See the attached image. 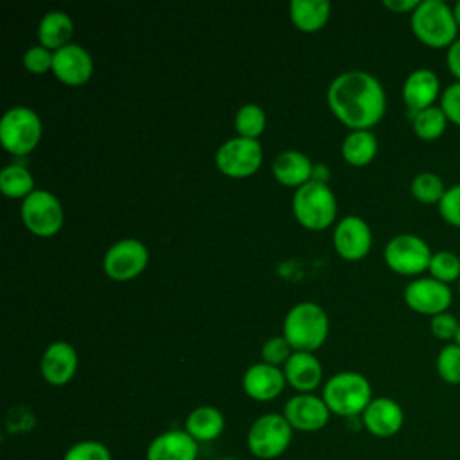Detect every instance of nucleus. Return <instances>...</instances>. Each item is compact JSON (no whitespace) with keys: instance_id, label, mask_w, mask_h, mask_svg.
I'll return each mask as SVG.
<instances>
[{"instance_id":"obj_40","label":"nucleus","mask_w":460,"mask_h":460,"mask_svg":"<svg viewBox=\"0 0 460 460\" xmlns=\"http://www.w3.org/2000/svg\"><path fill=\"white\" fill-rule=\"evenodd\" d=\"M420 0H383V5L394 13H413Z\"/></svg>"},{"instance_id":"obj_26","label":"nucleus","mask_w":460,"mask_h":460,"mask_svg":"<svg viewBox=\"0 0 460 460\" xmlns=\"http://www.w3.org/2000/svg\"><path fill=\"white\" fill-rule=\"evenodd\" d=\"M341 155L352 165H367L377 155V138L370 129H352L341 142Z\"/></svg>"},{"instance_id":"obj_7","label":"nucleus","mask_w":460,"mask_h":460,"mask_svg":"<svg viewBox=\"0 0 460 460\" xmlns=\"http://www.w3.org/2000/svg\"><path fill=\"white\" fill-rule=\"evenodd\" d=\"M293 438V428L282 413L257 417L246 435L250 453L261 460H273L286 453Z\"/></svg>"},{"instance_id":"obj_35","label":"nucleus","mask_w":460,"mask_h":460,"mask_svg":"<svg viewBox=\"0 0 460 460\" xmlns=\"http://www.w3.org/2000/svg\"><path fill=\"white\" fill-rule=\"evenodd\" d=\"M261 354H262V361L279 367V365H284L293 352H291L289 341L284 336H271L262 343Z\"/></svg>"},{"instance_id":"obj_10","label":"nucleus","mask_w":460,"mask_h":460,"mask_svg":"<svg viewBox=\"0 0 460 460\" xmlns=\"http://www.w3.org/2000/svg\"><path fill=\"white\" fill-rule=\"evenodd\" d=\"M262 164V147L255 138L234 137L219 144L216 151L217 169L230 178L252 176Z\"/></svg>"},{"instance_id":"obj_29","label":"nucleus","mask_w":460,"mask_h":460,"mask_svg":"<svg viewBox=\"0 0 460 460\" xmlns=\"http://www.w3.org/2000/svg\"><path fill=\"white\" fill-rule=\"evenodd\" d=\"M410 190H411V196L419 203L438 205L446 192V185L438 174H435L431 171H422L413 176V180L410 183Z\"/></svg>"},{"instance_id":"obj_12","label":"nucleus","mask_w":460,"mask_h":460,"mask_svg":"<svg viewBox=\"0 0 460 460\" xmlns=\"http://www.w3.org/2000/svg\"><path fill=\"white\" fill-rule=\"evenodd\" d=\"M404 302L420 314L435 316L446 313L453 302L451 288L433 277H417L404 288Z\"/></svg>"},{"instance_id":"obj_9","label":"nucleus","mask_w":460,"mask_h":460,"mask_svg":"<svg viewBox=\"0 0 460 460\" xmlns=\"http://www.w3.org/2000/svg\"><path fill=\"white\" fill-rule=\"evenodd\" d=\"M431 255L428 243L415 234H397L385 246V262L388 268L406 277L428 270Z\"/></svg>"},{"instance_id":"obj_33","label":"nucleus","mask_w":460,"mask_h":460,"mask_svg":"<svg viewBox=\"0 0 460 460\" xmlns=\"http://www.w3.org/2000/svg\"><path fill=\"white\" fill-rule=\"evenodd\" d=\"M63 460H111V453L102 442L88 438L72 444Z\"/></svg>"},{"instance_id":"obj_31","label":"nucleus","mask_w":460,"mask_h":460,"mask_svg":"<svg viewBox=\"0 0 460 460\" xmlns=\"http://www.w3.org/2000/svg\"><path fill=\"white\" fill-rule=\"evenodd\" d=\"M428 271L433 279L449 286L460 279V257L449 250H438L431 255Z\"/></svg>"},{"instance_id":"obj_13","label":"nucleus","mask_w":460,"mask_h":460,"mask_svg":"<svg viewBox=\"0 0 460 460\" xmlns=\"http://www.w3.org/2000/svg\"><path fill=\"white\" fill-rule=\"evenodd\" d=\"M332 241L336 252L347 261L363 259L372 246V230L368 223L356 216H343L332 232Z\"/></svg>"},{"instance_id":"obj_32","label":"nucleus","mask_w":460,"mask_h":460,"mask_svg":"<svg viewBox=\"0 0 460 460\" xmlns=\"http://www.w3.org/2000/svg\"><path fill=\"white\" fill-rule=\"evenodd\" d=\"M437 374L447 385H460V345L449 343L437 354Z\"/></svg>"},{"instance_id":"obj_25","label":"nucleus","mask_w":460,"mask_h":460,"mask_svg":"<svg viewBox=\"0 0 460 460\" xmlns=\"http://www.w3.org/2000/svg\"><path fill=\"white\" fill-rule=\"evenodd\" d=\"M289 14L300 31L314 32L327 23L331 4L327 0H291Z\"/></svg>"},{"instance_id":"obj_24","label":"nucleus","mask_w":460,"mask_h":460,"mask_svg":"<svg viewBox=\"0 0 460 460\" xmlns=\"http://www.w3.org/2000/svg\"><path fill=\"white\" fill-rule=\"evenodd\" d=\"M72 34H74V22L70 14H66L65 11H59V9L49 11L40 20V25H38L40 45L50 50H58L66 43H70Z\"/></svg>"},{"instance_id":"obj_6","label":"nucleus","mask_w":460,"mask_h":460,"mask_svg":"<svg viewBox=\"0 0 460 460\" xmlns=\"http://www.w3.org/2000/svg\"><path fill=\"white\" fill-rule=\"evenodd\" d=\"M43 133L40 115L29 106H13L0 119V142L13 155L31 153Z\"/></svg>"},{"instance_id":"obj_28","label":"nucleus","mask_w":460,"mask_h":460,"mask_svg":"<svg viewBox=\"0 0 460 460\" xmlns=\"http://www.w3.org/2000/svg\"><path fill=\"white\" fill-rule=\"evenodd\" d=\"M0 190L11 198H25L34 190V178L20 164L5 165L0 172Z\"/></svg>"},{"instance_id":"obj_19","label":"nucleus","mask_w":460,"mask_h":460,"mask_svg":"<svg viewBox=\"0 0 460 460\" xmlns=\"http://www.w3.org/2000/svg\"><path fill=\"white\" fill-rule=\"evenodd\" d=\"M41 376L50 385L68 383L77 370V352L75 349L63 340L52 341L41 356L40 361Z\"/></svg>"},{"instance_id":"obj_39","label":"nucleus","mask_w":460,"mask_h":460,"mask_svg":"<svg viewBox=\"0 0 460 460\" xmlns=\"http://www.w3.org/2000/svg\"><path fill=\"white\" fill-rule=\"evenodd\" d=\"M446 65H447V70L451 72V75H455L456 81H460V38L447 49Z\"/></svg>"},{"instance_id":"obj_18","label":"nucleus","mask_w":460,"mask_h":460,"mask_svg":"<svg viewBox=\"0 0 460 460\" xmlns=\"http://www.w3.org/2000/svg\"><path fill=\"white\" fill-rule=\"evenodd\" d=\"M286 383L284 370L266 361L250 365L243 376V390L255 401H271L279 397Z\"/></svg>"},{"instance_id":"obj_27","label":"nucleus","mask_w":460,"mask_h":460,"mask_svg":"<svg viewBox=\"0 0 460 460\" xmlns=\"http://www.w3.org/2000/svg\"><path fill=\"white\" fill-rule=\"evenodd\" d=\"M410 119H411V126H413V131L419 138L422 140H437L438 137L444 135L446 128H447V117L444 115L442 108L440 106H429L426 110H420V111H415V113H408Z\"/></svg>"},{"instance_id":"obj_14","label":"nucleus","mask_w":460,"mask_h":460,"mask_svg":"<svg viewBox=\"0 0 460 460\" xmlns=\"http://www.w3.org/2000/svg\"><path fill=\"white\" fill-rule=\"evenodd\" d=\"M282 415L288 419L293 429L311 433L322 429L329 422L331 410L327 408L323 397L314 394H296L288 399Z\"/></svg>"},{"instance_id":"obj_8","label":"nucleus","mask_w":460,"mask_h":460,"mask_svg":"<svg viewBox=\"0 0 460 460\" xmlns=\"http://www.w3.org/2000/svg\"><path fill=\"white\" fill-rule=\"evenodd\" d=\"M20 214L23 225L40 237H50L59 232L65 212L59 198L45 189H34L22 199Z\"/></svg>"},{"instance_id":"obj_45","label":"nucleus","mask_w":460,"mask_h":460,"mask_svg":"<svg viewBox=\"0 0 460 460\" xmlns=\"http://www.w3.org/2000/svg\"><path fill=\"white\" fill-rule=\"evenodd\" d=\"M458 295H460V279H458Z\"/></svg>"},{"instance_id":"obj_1","label":"nucleus","mask_w":460,"mask_h":460,"mask_svg":"<svg viewBox=\"0 0 460 460\" xmlns=\"http://www.w3.org/2000/svg\"><path fill=\"white\" fill-rule=\"evenodd\" d=\"M327 104L345 126L368 129L383 119L386 95L381 81L370 72L347 70L331 81Z\"/></svg>"},{"instance_id":"obj_20","label":"nucleus","mask_w":460,"mask_h":460,"mask_svg":"<svg viewBox=\"0 0 460 460\" xmlns=\"http://www.w3.org/2000/svg\"><path fill=\"white\" fill-rule=\"evenodd\" d=\"M199 444L185 429H167L156 435L146 451V460H196Z\"/></svg>"},{"instance_id":"obj_36","label":"nucleus","mask_w":460,"mask_h":460,"mask_svg":"<svg viewBox=\"0 0 460 460\" xmlns=\"http://www.w3.org/2000/svg\"><path fill=\"white\" fill-rule=\"evenodd\" d=\"M438 212L446 223L460 228V183H455L446 189L438 203Z\"/></svg>"},{"instance_id":"obj_22","label":"nucleus","mask_w":460,"mask_h":460,"mask_svg":"<svg viewBox=\"0 0 460 460\" xmlns=\"http://www.w3.org/2000/svg\"><path fill=\"white\" fill-rule=\"evenodd\" d=\"M314 164L311 158L296 149H286L279 153L273 160V176L288 185V187H300L313 176Z\"/></svg>"},{"instance_id":"obj_37","label":"nucleus","mask_w":460,"mask_h":460,"mask_svg":"<svg viewBox=\"0 0 460 460\" xmlns=\"http://www.w3.org/2000/svg\"><path fill=\"white\" fill-rule=\"evenodd\" d=\"M458 327H460V320L456 316H453L451 313H440L431 316L429 320V331L435 338L442 340V341H449V340H456L458 334Z\"/></svg>"},{"instance_id":"obj_41","label":"nucleus","mask_w":460,"mask_h":460,"mask_svg":"<svg viewBox=\"0 0 460 460\" xmlns=\"http://www.w3.org/2000/svg\"><path fill=\"white\" fill-rule=\"evenodd\" d=\"M311 180L327 183V180H329V169H327L323 164H316V165L313 167V176H311Z\"/></svg>"},{"instance_id":"obj_17","label":"nucleus","mask_w":460,"mask_h":460,"mask_svg":"<svg viewBox=\"0 0 460 460\" xmlns=\"http://www.w3.org/2000/svg\"><path fill=\"white\" fill-rule=\"evenodd\" d=\"M438 95H442L440 79L431 68H417L410 72L402 83V101L408 113L435 106Z\"/></svg>"},{"instance_id":"obj_15","label":"nucleus","mask_w":460,"mask_h":460,"mask_svg":"<svg viewBox=\"0 0 460 460\" xmlns=\"http://www.w3.org/2000/svg\"><path fill=\"white\" fill-rule=\"evenodd\" d=\"M52 72L59 81L79 86L92 77L93 59L83 45L70 41L65 47L54 50Z\"/></svg>"},{"instance_id":"obj_23","label":"nucleus","mask_w":460,"mask_h":460,"mask_svg":"<svg viewBox=\"0 0 460 460\" xmlns=\"http://www.w3.org/2000/svg\"><path fill=\"white\" fill-rule=\"evenodd\" d=\"M198 444L203 442H212L216 440L223 429H225V417L219 408L203 404L194 408L187 419H185V428H183Z\"/></svg>"},{"instance_id":"obj_4","label":"nucleus","mask_w":460,"mask_h":460,"mask_svg":"<svg viewBox=\"0 0 460 460\" xmlns=\"http://www.w3.org/2000/svg\"><path fill=\"white\" fill-rule=\"evenodd\" d=\"M322 397L331 413L340 417L361 415L374 399L368 379L354 370H343L331 376L323 385Z\"/></svg>"},{"instance_id":"obj_44","label":"nucleus","mask_w":460,"mask_h":460,"mask_svg":"<svg viewBox=\"0 0 460 460\" xmlns=\"http://www.w3.org/2000/svg\"><path fill=\"white\" fill-rule=\"evenodd\" d=\"M219 460H239V458H219Z\"/></svg>"},{"instance_id":"obj_42","label":"nucleus","mask_w":460,"mask_h":460,"mask_svg":"<svg viewBox=\"0 0 460 460\" xmlns=\"http://www.w3.org/2000/svg\"><path fill=\"white\" fill-rule=\"evenodd\" d=\"M453 13H455V20H456V25H458V29H460V0L455 4V7H453Z\"/></svg>"},{"instance_id":"obj_3","label":"nucleus","mask_w":460,"mask_h":460,"mask_svg":"<svg viewBox=\"0 0 460 460\" xmlns=\"http://www.w3.org/2000/svg\"><path fill=\"white\" fill-rule=\"evenodd\" d=\"M329 316L316 302H298L284 316L282 336L291 349L313 352L327 338Z\"/></svg>"},{"instance_id":"obj_11","label":"nucleus","mask_w":460,"mask_h":460,"mask_svg":"<svg viewBox=\"0 0 460 460\" xmlns=\"http://www.w3.org/2000/svg\"><path fill=\"white\" fill-rule=\"evenodd\" d=\"M147 248L142 241L126 237L113 243L102 259V268L106 275L113 280H129L144 271L147 266Z\"/></svg>"},{"instance_id":"obj_5","label":"nucleus","mask_w":460,"mask_h":460,"mask_svg":"<svg viewBox=\"0 0 460 460\" xmlns=\"http://www.w3.org/2000/svg\"><path fill=\"white\" fill-rule=\"evenodd\" d=\"M338 210L334 192L327 183L309 180L293 194V214L304 226L320 230L331 225Z\"/></svg>"},{"instance_id":"obj_34","label":"nucleus","mask_w":460,"mask_h":460,"mask_svg":"<svg viewBox=\"0 0 460 460\" xmlns=\"http://www.w3.org/2000/svg\"><path fill=\"white\" fill-rule=\"evenodd\" d=\"M52 63H54V50L43 45H32L23 54V66L32 74H43L47 70H52Z\"/></svg>"},{"instance_id":"obj_38","label":"nucleus","mask_w":460,"mask_h":460,"mask_svg":"<svg viewBox=\"0 0 460 460\" xmlns=\"http://www.w3.org/2000/svg\"><path fill=\"white\" fill-rule=\"evenodd\" d=\"M438 106L449 122L460 126V81H455L442 90Z\"/></svg>"},{"instance_id":"obj_30","label":"nucleus","mask_w":460,"mask_h":460,"mask_svg":"<svg viewBox=\"0 0 460 460\" xmlns=\"http://www.w3.org/2000/svg\"><path fill=\"white\" fill-rule=\"evenodd\" d=\"M234 124H235V131L239 137L257 140V137L264 131L266 113L259 104L246 102L235 111Z\"/></svg>"},{"instance_id":"obj_2","label":"nucleus","mask_w":460,"mask_h":460,"mask_svg":"<svg viewBox=\"0 0 460 460\" xmlns=\"http://www.w3.org/2000/svg\"><path fill=\"white\" fill-rule=\"evenodd\" d=\"M415 38L431 49H449L458 38L453 7L444 0H420L410 14Z\"/></svg>"},{"instance_id":"obj_43","label":"nucleus","mask_w":460,"mask_h":460,"mask_svg":"<svg viewBox=\"0 0 460 460\" xmlns=\"http://www.w3.org/2000/svg\"><path fill=\"white\" fill-rule=\"evenodd\" d=\"M455 343H458V345H460V327H458V334H456V340H455Z\"/></svg>"},{"instance_id":"obj_21","label":"nucleus","mask_w":460,"mask_h":460,"mask_svg":"<svg viewBox=\"0 0 460 460\" xmlns=\"http://www.w3.org/2000/svg\"><path fill=\"white\" fill-rule=\"evenodd\" d=\"M322 363L313 352L295 350L284 363L286 381L298 390V394H313L322 381Z\"/></svg>"},{"instance_id":"obj_16","label":"nucleus","mask_w":460,"mask_h":460,"mask_svg":"<svg viewBox=\"0 0 460 460\" xmlns=\"http://www.w3.org/2000/svg\"><path fill=\"white\" fill-rule=\"evenodd\" d=\"M363 426L377 438H388L401 431L404 424V411L392 397H374L361 413Z\"/></svg>"}]
</instances>
